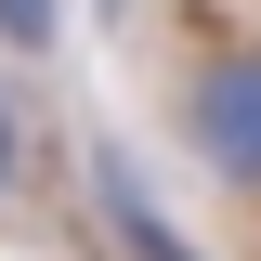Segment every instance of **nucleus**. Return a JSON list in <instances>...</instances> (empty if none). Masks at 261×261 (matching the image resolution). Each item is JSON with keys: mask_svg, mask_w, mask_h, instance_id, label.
<instances>
[{"mask_svg": "<svg viewBox=\"0 0 261 261\" xmlns=\"http://www.w3.org/2000/svg\"><path fill=\"white\" fill-rule=\"evenodd\" d=\"M0 39H13V53H53L65 39V0H0Z\"/></svg>", "mask_w": 261, "mask_h": 261, "instance_id": "obj_3", "label": "nucleus"}, {"mask_svg": "<svg viewBox=\"0 0 261 261\" xmlns=\"http://www.w3.org/2000/svg\"><path fill=\"white\" fill-rule=\"evenodd\" d=\"M183 130H196V157L222 170L235 196H261V53H209V65H196Z\"/></svg>", "mask_w": 261, "mask_h": 261, "instance_id": "obj_1", "label": "nucleus"}, {"mask_svg": "<svg viewBox=\"0 0 261 261\" xmlns=\"http://www.w3.org/2000/svg\"><path fill=\"white\" fill-rule=\"evenodd\" d=\"M0 196H13V105H0Z\"/></svg>", "mask_w": 261, "mask_h": 261, "instance_id": "obj_4", "label": "nucleus"}, {"mask_svg": "<svg viewBox=\"0 0 261 261\" xmlns=\"http://www.w3.org/2000/svg\"><path fill=\"white\" fill-rule=\"evenodd\" d=\"M92 196H105V222H118L130 261H209V248H183V235H170V209L130 183V157H92Z\"/></svg>", "mask_w": 261, "mask_h": 261, "instance_id": "obj_2", "label": "nucleus"}]
</instances>
